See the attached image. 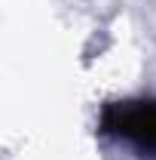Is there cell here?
I'll return each mask as SVG.
<instances>
[{
	"mask_svg": "<svg viewBox=\"0 0 156 160\" xmlns=\"http://www.w3.org/2000/svg\"><path fill=\"white\" fill-rule=\"evenodd\" d=\"M98 126L104 136L126 142L141 157L156 160V99H122L101 108Z\"/></svg>",
	"mask_w": 156,
	"mask_h": 160,
	"instance_id": "1",
	"label": "cell"
}]
</instances>
